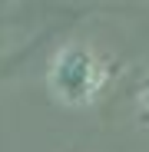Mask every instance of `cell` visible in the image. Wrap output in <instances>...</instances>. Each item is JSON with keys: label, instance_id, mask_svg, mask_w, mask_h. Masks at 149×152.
<instances>
[{"label": "cell", "instance_id": "cell-1", "mask_svg": "<svg viewBox=\"0 0 149 152\" xmlns=\"http://www.w3.org/2000/svg\"><path fill=\"white\" fill-rule=\"evenodd\" d=\"M109 83V66L106 60L90 46H63L50 60L46 69V86L60 103L66 106H90L93 99L106 89Z\"/></svg>", "mask_w": 149, "mask_h": 152}, {"label": "cell", "instance_id": "cell-2", "mask_svg": "<svg viewBox=\"0 0 149 152\" xmlns=\"http://www.w3.org/2000/svg\"><path fill=\"white\" fill-rule=\"evenodd\" d=\"M139 99H142V106H146V113H149V80L142 83V89H139Z\"/></svg>", "mask_w": 149, "mask_h": 152}]
</instances>
